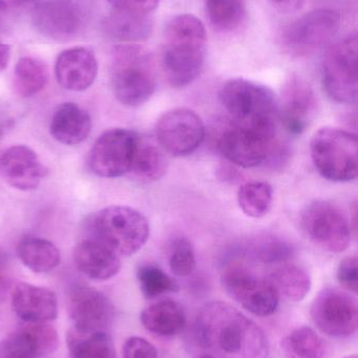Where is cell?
<instances>
[{"label": "cell", "mask_w": 358, "mask_h": 358, "mask_svg": "<svg viewBox=\"0 0 358 358\" xmlns=\"http://www.w3.org/2000/svg\"><path fill=\"white\" fill-rule=\"evenodd\" d=\"M48 67L35 58H21L15 65L14 87L23 98L35 96L48 83Z\"/></svg>", "instance_id": "31"}, {"label": "cell", "mask_w": 358, "mask_h": 358, "mask_svg": "<svg viewBox=\"0 0 358 358\" xmlns=\"http://www.w3.org/2000/svg\"><path fill=\"white\" fill-rule=\"evenodd\" d=\"M137 277L141 290L147 299L179 292L178 283L156 265L145 264L139 267Z\"/></svg>", "instance_id": "34"}, {"label": "cell", "mask_w": 358, "mask_h": 358, "mask_svg": "<svg viewBox=\"0 0 358 358\" xmlns=\"http://www.w3.org/2000/svg\"><path fill=\"white\" fill-rule=\"evenodd\" d=\"M116 10L151 15L157 8L160 0H106Z\"/></svg>", "instance_id": "39"}, {"label": "cell", "mask_w": 358, "mask_h": 358, "mask_svg": "<svg viewBox=\"0 0 358 358\" xmlns=\"http://www.w3.org/2000/svg\"><path fill=\"white\" fill-rule=\"evenodd\" d=\"M103 29L111 39L132 44L149 39L153 31V20L149 15L115 10L103 21Z\"/></svg>", "instance_id": "25"}, {"label": "cell", "mask_w": 358, "mask_h": 358, "mask_svg": "<svg viewBox=\"0 0 358 358\" xmlns=\"http://www.w3.org/2000/svg\"><path fill=\"white\" fill-rule=\"evenodd\" d=\"M0 265H1V259H0Z\"/></svg>", "instance_id": "45"}, {"label": "cell", "mask_w": 358, "mask_h": 358, "mask_svg": "<svg viewBox=\"0 0 358 358\" xmlns=\"http://www.w3.org/2000/svg\"><path fill=\"white\" fill-rule=\"evenodd\" d=\"M277 8H281L282 10H292L298 8L301 0H270Z\"/></svg>", "instance_id": "41"}, {"label": "cell", "mask_w": 358, "mask_h": 358, "mask_svg": "<svg viewBox=\"0 0 358 358\" xmlns=\"http://www.w3.org/2000/svg\"><path fill=\"white\" fill-rule=\"evenodd\" d=\"M17 255L25 266L36 273H48L60 263L58 248L52 242L33 236L20 240Z\"/></svg>", "instance_id": "26"}, {"label": "cell", "mask_w": 358, "mask_h": 358, "mask_svg": "<svg viewBox=\"0 0 358 358\" xmlns=\"http://www.w3.org/2000/svg\"><path fill=\"white\" fill-rule=\"evenodd\" d=\"M145 329L159 336H174L186 326V315L176 301L163 300L145 308L141 313Z\"/></svg>", "instance_id": "24"}, {"label": "cell", "mask_w": 358, "mask_h": 358, "mask_svg": "<svg viewBox=\"0 0 358 358\" xmlns=\"http://www.w3.org/2000/svg\"><path fill=\"white\" fill-rule=\"evenodd\" d=\"M167 166L161 147L138 136L130 173L141 180L155 181L163 178Z\"/></svg>", "instance_id": "27"}, {"label": "cell", "mask_w": 358, "mask_h": 358, "mask_svg": "<svg viewBox=\"0 0 358 358\" xmlns=\"http://www.w3.org/2000/svg\"><path fill=\"white\" fill-rule=\"evenodd\" d=\"M195 254L193 244L186 238H178L172 242L170 252V271L177 277H188L195 268Z\"/></svg>", "instance_id": "36"}, {"label": "cell", "mask_w": 358, "mask_h": 358, "mask_svg": "<svg viewBox=\"0 0 358 358\" xmlns=\"http://www.w3.org/2000/svg\"><path fill=\"white\" fill-rule=\"evenodd\" d=\"M98 61L90 48L77 46L63 50L55 65L57 81L65 90L83 92L94 83Z\"/></svg>", "instance_id": "20"}, {"label": "cell", "mask_w": 358, "mask_h": 358, "mask_svg": "<svg viewBox=\"0 0 358 358\" xmlns=\"http://www.w3.org/2000/svg\"><path fill=\"white\" fill-rule=\"evenodd\" d=\"M138 136L130 130L109 129L97 138L88 155V165L96 176L116 178L130 173Z\"/></svg>", "instance_id": "14"}, {"label": "cell", "mask_w": 358, "mask_h": 358, "mask_svg": "<svg viewBox=\"0 0 358 358\" xmlns=\"http://www.w3.org/2000/svg\"><path fill=\"white\" fill-rule=\"evenodd\" d=\"M268 279L280 296L292 302L304 300L312 285L310 275L306 269L296 264L279 267L269 275Z\"/></svg>", "instance_id": "29"}, {"label": "cell", "mask_w": 358, "mask_h": 358, "mask_svg": "<svg viewBox=\"0 0 358 358\" xmlns=\"http://www.w3.org/2000/svg\"><path fill=\"white\" fill-rule=\"evenodd\" d=\"M280 146L277 124L259 127L235 125L222 134L219 142L225 159L242 168H256L267 163Z\"/></svg>", "instance_id": "8"}, {"label": "cell", "mask_w": 358, "mask_h": 358, "mask_svg": "<svg viewBox=\"0 0 358 358\" xmlns=\"http://www.w3.org/2000/svg\"><path fill=\"white\" fill-rule=\"evenodd\" d=\"M88 235L119 257L132 256L149 240V223L146 217L135 208L107 206L88 221Z\"/></svg>", "instance_id": "4"}, {"label": "cell", "mask_w": 358, "mask_h": 358, "mask_svg": "<svg viewBox=\"0 0 358 358\" xmlns=\"http://www.w3.org/2000/svg\"><path fill=\"white\" fill-rule=\"evenodd\" d=\"M122 358H158L157 349L145 338L132 336L124 344Z\"/></svg>", "instance_id": "38"}, {"label": "cell", "mask_w": 358, "mask_h": 358, "mask_svg": "<svg viewBox=\"0 0 358 358\" xmlns=\"http://www.w3.org/2000/svg\"><path fill=\"white\" fill-rule=\"evenodd\" d=\"M302 227L317 248L329 252H343L351 241V224L336 204L317 200L302 214Z\"/></svg>", "instance_id": "10"}, {"label": "cell", "mask_w": 358, "mask_h": 358, "mask_svg": "<svg viewBox=\"0 0 358 358\" xmlns=\"http://www.w3.org/2000/svg\"><path fill=\"white\" fill-rule=\"evenodd\" d=\"M58 346V334L52 326L27 323L0 341V358H42Z\"/></svg>", "instance_id": "18"}, {"label": "cell", "mask_w": 358, "mask_h": 358, "mask_svg": "<svg viewBox=\"0 0 358 358\" xmlns=\"http://www.w3.org/2000/svg\"><path fill=\"white\" fill-rule=\"evenodd\" d=\"M206 10L216 29L233 31L245 19L246 0H206Z\"/></svg>", "instance_id": "33"}, {"label": "cell", "mask_w": 358, "mask_h": 358, "mask_svg": "<svg viewBox=\"0 0 358 358\" xmlns=\"http://www.w3.org/2000/svg\"><path fill=\"white\" fill-rule=\"evenodd\" d=\"M74 262L80 273L96 281L111 279L121 268L120 257L88 235L76 244Z\"/></svg>", "instance_id": "22"}, {"label": "cell", "mask_w": 358, "mask_h": 358, "mask_svg": "<svg viewBox=\"0 0 358 358\" xmlns=\"http://www.w3.org/2000/svg\"><path fill=\"white\" fill-rule=\"evenodd\" d=\"M340 23L342 18L336 10H311L285 27L281 35L282 46L292 56H308L336 37Z\"/></svg>", "instance_id": "9"}, {"label": "cell", "mask_w": 358, "mask_h": 358, "mask_svg": "<svg viewBox=\"0 0 358 358\" xmlns=\"http://www.w3.org/2000/svg\"><path fill=\"white\" fill-rule=\"evenodd\" d=\"M33 0H0V8H12L22 6Z\"/></svg>", "instance_id": "42"}, {"label": "cell", "mask_w": 358, "mask_h": 358, "mask_svg": "<svg viewBox=\"0 0 358 358\" xmlns=\"http://www.w3.org/2000/svg\"><path fill=\"white\" fill-rule=\"evenodd\" d=\"M67 348L71 358H117L113 340L105 331L67 334Z\"/></svg>", "instance_id": "28"}, {"label": "cell", "mask_w": 358, "mask_h": 358, "mask_svg": "<svg viewBox=\"0 0 358 358\" xmlns=\"http://www.w3.org/2000/svg\"><path fill=\"white\" fill-rule=\"evenodd\" d=\"M357 33L330 46L322 64V81L328 96L340 104H355L358 96Z\"/></svg>", "instance_id": "7"}, {"label": "cell", "mask_w": 358, "mask_h": 358, "mask_svg": "<svg viewBox=\"0 0 358 358\" xmlns=\"http://www.w3.org/2000/svg\"><path fill=\"white\" fill-rule=\"evenodd\" d=\"M310 153L315 169L327 180L349 182L357 179V134L338 128H322L311 140Z\"/></svg>", "instance_id": "6"}, {"label": "cell", "mask_w": 358, "mask_h": 358, "mask_svg": "<svg viewBox=\"0 0 358 358\" xmlns=\"http://www.w3.org/2000/svg\"><path fill=\"white\" fill-rule=\"evenodd\" d=\"M195 334L214 358H269L268 338L262 328L228 303L204 305L198 313Z\"/></svg>", "instance_id": "1"}, {"label": "cell", "mask_w": 358, "mask_h": 358, "mask_svg": "<svg viewBox=\"0 0 358 358\" xmlns=\"http://www.w3.org/2000/svg\"><path fill=\"white\" fill-rule=\"evenodd\" d=\"M12 308L25 323H46L58 315V301L48 288L18 283L12 292Z\"/></svg>", "instance_id": "21"}, {"label": "cell", "mask_w": 358, "mask_h": 358, "mask_svg": "<svg viewBox=\"0 0 358 358\" xmlns=\"http://www.w3.org/2000/svg\"><path fill=\"white\" fill-rule=\"evenodd\" d=\"M338 280L348 292L357 294L358 288V260L357 256H349L340 262Z\"/></svg>", "instance_id": "37"}, {"label": "cell", "mask_w": 358, "mask_h": 358, "mask_svg": "<svg viewBox=\"0 0 358 358\" xmlns=\"http://www.w3.org/2000/svg\"><path fill=\"white\" fill-rule=\"evenodd\" d=\"M11 58V48L8 44L0 43V71L8 66Z\"/></svg>", "instance_id": "40"}, {"label": "cell", "mask_w": 358, "mask_h": 358, "mask_svg": "<svg viewBox=\"0 0 358 358\" xmlns=\"http://www.w3.org/2000/svg\"><path fill=\"white\" fill-rule=\"evenodd\" d=\"M160 147L174 157H187L195 152L205 138L201 117L187 108H176L163 113L156 125Z\"/></svg>", "instance_id": "13"}, {"label": "cell", "mask_w": 358, "mask_h": 358, "mask_svg": "<svg viewBox=\"0 0 358 358\" xmlns=\"http://www.w3.org/2000/svg\"><path fill=\"white\" fill-rule=\"evenodd\" d=\"M33 23L46 37L57 41L73 39L83 27L81 8L71 0H50L34 8Z\"/></svg>", "instance_id": "16"}, {"label": "cell", "mask_w": 358, "mask_h": 358, "mask_svg": "<svg viewBox=\"0 0 358 358\" xmlns=\"http://www.w3.org/2000/svg\"><path fill=\"white\" fill-rule=\"evenodd\" d=\"M111 88L121 104L138 107L146 103L156 90L153 56L139 44L116 46L111 59Z\"/></svg>", "instance_id": "3"}, {"label": "cell", "mask_w": 358, "mask_h": 358, "mask_svg": "<svg viewBox=\"0 0 358 358\" xmlns=\"http://www.w3.org/2000/svg\"><path fill=\"white\" fill-rule=\"evenodd\" d=\"M317 108V96L310 84L300 76H290L284 84L279 102V117L286 129L294 134L304 132L315 117Z\"/></svg>", "instance_id": "17"}, {"label": "cell", "mask_w": 358, "mask_h": 358, "mask_svg": "<svg viewBox=\"0 0 358 358\" xmlns=\"http://www.w3.org/2000/svg\"><path fill=\"white\" fill-rule=\"evenodd\" d=\"M286 358H323L326 352L323 338L308 326L296 328L282 341Z\"/></svg>", "instance_id": "30"}, {"label": "cell", "mask_w": 358, "mask_h": 358, "mask_svg": "<svg viewBox=\"0 0 358 358\" xmlns=\"http://www.w3.org/2000/svg\"><path fill=\"white\" fill-rule=\"evenodd\" d=\"M220 101L235 125L259 127L277 124L279 101L273 90L262 84L229 80L221 88Z\"/></svg>", "instance_id": "5"}, {"label": "cell", "mask_w": 358, "mask_h": 358, "mask_svg": "<svg viewBox=\"0 0 358 358\" xmlns=\"http://www.w3.org/2000/svg\"><path fill=\"white\" fill-rule=\"evenodd\" d=\"M237 203L246 216L262 218L270 210L273 187L265 181H250L237 192Z\"/></svg>", "instance_id": "32"}, {"label": "cell", "mask_w": 358, "mask_h": 358, "mask_svg": "<svg viewBox=\"0 0 358 358\" xmlns=\"http://www.w3.org/2000/svg\"><path fill=\"white\" fill-rule=\"evenodd\" d=\"M252 256L267 264L285 263L294 254V246L275 236H262L252 242Z\"/></svg>", "instance_id": "35"}, {"label": "cell", "mask_w": 358, "mask_h": 358, "mask_svg": "<svg viewBox=\"0 0 358 358\" xmlns=\"http://www.w3.org/2000/svg\"><path fill=\"white\" fill-rule=\"evenodd\" d=\"M90 115L74 103L60 105L55 111L50 125L53 138L67 146L81 144L90 136Z\"/></svg>", "instance_id": "23"}, {"label": "cell", "mask_w": 358, "mask_h": 358, "mask_svg": "<svg viewBox=\"0 0 358 358\" xmlns=\"http://www.w3.org/2000/svg\"><path fill=\"white\" fill-rule=\"evenodd\" d=\"M207 35L200 19L182 14L170 19L164 33L162 67L174 87L193 83L204 66Z\"/></svg>", "instance_id": "2"}, {"label": "cell", "mask_w": 358, "mask_h": 358, "mask_svg": "<svg viewBox=\"0 0 358 358\" xmlns=\"http://www.w3.org/2000/svg\"><path fill=\"white\" fill-rule=\"evenodd\" d=\"M222 284L227 294L256 317H268L279 308L280 294L269 279L233 265L224 271Z\"/></svg>", "instance_id": "12"}, {"label": "cell", "mask_w": 358, "mask_h": 358, "mask_svg": "<svg viewBox=\"0 0 358 358\" xmlns=\"http://www.w3.org/2000/svg\"><path fill=\"white\" fill-rule=\"evenodd\" d=\"M344 358H358V357H357V355H349V357H346Z\"/></svg>", "instance_id": "44"}, {"label": "cell", "mask_w": 358, "mask_h": 358, "mask_svg": "<svg viewBox=\"0 0 358 358\" xmlns=\"http://www.w3.org/2000/svg\"><path fill=\"white\" fill-rule=\"evenodd\" d=\"M310 315L317 329L330 338H348L357 334V299L340 288L322 290L313 301Z\"/></svg>", "instance_id": "11"}, {"label": "cell", "mask_w": 358, "mask_h": 358, "mask_svg": "<svg viewBox=\"0 0 358 358\" xmlns=\"http://www.w3.org/2000/svg\"><path fill=\"white\" fill-rule=\"evenodd\" d=\"M67 310L74 329L80 332L105 331L113 317L109 299L96 288L80 284L69 289Z\"/></svg>", "instance_id": "15"}, {"label": "cell", "mask_w": 358, "mask_h": 358, "mask_svg": "<svg viewBox=\"0 0 358 358\" xmlns=\"http://www.w3.org/2000/svg\"><path fill=\"white\" fill-rule=\"evenodd\" d=\"M197 358H214V357H212V355H201V357H199Z\"/></svg>", "instance_id": "43"}, {"label": "cell", "mask_w": 358, "mask_h": 358, "mask_svg": "<svg viewBox=\"0 0 358 358\" xmlns=\"http://www.w3.org/2000/svg\"><path fill=\"white\" fill-rule=\"evenodd\" d=\"M0 174L14 189L32 191L48 174V169L31 148L17 145L0 153Z\"/></svg>", "instance_id": "19"}]
</instances>
